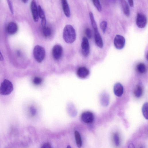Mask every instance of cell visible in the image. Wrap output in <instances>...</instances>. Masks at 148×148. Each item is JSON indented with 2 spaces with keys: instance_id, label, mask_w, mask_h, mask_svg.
I'll return each mask as SVG.
<instances>
[{
  "instance_id": "1",
  "label": "cell",
  "mask_w": 148,
  "mask_h": 148,
  "mask_svg": "<svg viewBox=\"0 0 148 148\" xmlns=\"http://www.w3.org/2000/svg\"><path fill=\"white\" fill-rule=\"evenodd\" d=\"M63 37L65 41L69 44L74 43L76 39V34L75 30L70 25L65 27L63 32Z\"/></svg>"
},
{
  "instance_id": "2",
  "label": "cell",
  "mask_w": 148,
  "mask_h": 148,
  "mask_svg": "<svg viewBox=\"0 0 148 148\" xmlns=\"http://www.w3.org/2000/svg\"><path fill=\"white\" fill-rule=\"evenodd\" d=\"M14 86L10 80H4L0 86V94L3 95L10 94L14 90Z\"/></svg>"
},
{
  "instance_id": "3",
  "label": "cell",
  "mask_w": 148,
  "mask_h": 148,
  "mask_svg": "<svg viewBox=\"0 0 148 148\" xmlns=\"http://www.w3.org/2000/svg\"><path fill=\"white\" fill-rule=\"evenodd\" d=\"M33 53L34 57L38 62H42L45 58V50L41 46L39 45L35 46L33 49Z\"/></svg>"
},
{
  "instance_id": "4",
  "label": "cell",
  "mask_w": 148,
  "mask_h": 148,
  "mask_svg": "<svg viewBox=\"0 0 148 148\" xmlns=\"http://www.w3.org/2000/svg\"><path fill=\"white\" fill-rule=\"evenodd\" d=\"M114 43L115 47L118 50H121L125 46V39L122 36L117 35L115 37Z\"/></svg>"
},
{
  "instance_id": "5",
  "label": "cell",
  "mask_w": 148,
  "mask_h": 148,
  "mask_svg": "<svg viewBox=\"0 0 148 148\" xmlns=\"http://www.w3.org/2000/svg\"><path fill=\"white\" fill-rule=\"evenodd\" d=\"M147 22L146 16L144 14L138 13L136 20V25L139 28H143L146 26Z\"/></svg>"
},
{
  "instance_id": "6",
  "label": "cell",
  "mask_w": 148,
  "mask_h": 148,
  "mask_svg": "<svg viewBox=\"0 0 148 148\" xmlns=\"http://www.w3.org/2000/svg\"><path fill=\"white\" fill-rule=\"evenodd\" d=\"M63 53V48L59 45H56L53 47L52 54L53 58L56 60L60 59Z\"/></svg>"
},
{
  "instance_id": "7",
  "label": "cell",
  "mask_w": 148,
  "mask_h": 148,
  "mask_svg": "<svg viewBox=\"0 0 148 148\" xmlns=\"http://www.w3.org/2000/svg\"><path fill=\"white\" fill-rule=\"evenodd\" d=\"M82 52L84 56H88L90 53V46L88 39L84 37L81 44Z\"/></svg>"
},
{
  "instance_id": "8",
  "label": "cell",
  "mask_w": 148,
  "mask_h": 148,
  "mask_svg": "<svg viewBox=\"0 0 148 148\" xmlns=\"http://www.w3.org/2000/svg\"><path fill=\"white\" fill-rule=\"evenodd\" d=\"M81 118L82 120L86 124L92 123L94 120L93 114L89 112H86L83 113L82 115Z\"/></svg>"
},
{
  "instance_id": "9",
  "label": "cell",
  "mask_w": 148,
  "mask_h": 148,
  "mask_svg": "<svg viewBox=\"0 0 148 148\" xmlns=\"http://www.w3.org/2000/svg\"><path fill=\"white\" fill-rule=\"evenodd\" d=\"M30 8L33 20L35 22H36L39 20V16L38 7L35 1H32Z\"/></svg>"
},
{
  "instance_id": "10",
  "label": "cell",
  "mask_w": 148,
  "mask_h": 148,
  "mask_svg": "<svg viewBox=\"0 0 148 148\" xmlns=\"http://www.w3.org/2000/svg\"><path fill=\"white\" fill-rule=\"evenodd\" d=\"M18 30V26L15 23L11 22L8 24L7 27V31L9 34H14L17 33Z\"/></svg>"
},
{
  "instance_id": "11",
  "label": "cell",
  "mask_w": 148,
  "mask_h": 148,
  "mask_svg": "<svg viewBox=\"0 0 148 148\" xmlns=\"http://www.w3.org/2000/svg\"><path fill=\"white\" fill-rule=\"evenodd\" d=\"M77 73L79 77L84 78L87 77L89 75V71L86 68L84 67H81L78 69Z\"/></svg>"
},
{
  "instance_id": "12",
  "label": "cell",
  "mask_w": 148,
  "mask_h": 148,
  "mask_svg": "<svg viewBox=\"0 0 148 148\" xmlns=\"http://www.w3.org/2000/svg\"><path fill=\"white\" fill-rule=\"evenodd\" d=\"M95 39L97 45L100 48H102L103 43L101 36L98 31L94 32Z\"/></svg>"
},
{
  "instance_id": "13",
  "label": "cell",
  "mask_w": 148,
  "mask_h": 148,
  "mask_svg": "<svg viewBox=\"0 0 148 148\" xmlns=\"http://www.w3.org/2000/svg\"><path fill=\"white\" fill-rule=\"evenodd\" d=\"M114 91L116 95L118 97L121 96L124 92L123 87L120 83L115 84L114 87Z\"/></svg>"
},
{
  "instance_id": "14",
  "label": "cell",
  "mask_w": 148,
  "mask_h": 148,
  "mask_svg": "<svg viewBox=\"0 0 148 148\" xmlns=\"http://www.w3.org/2000/svg\"><path fill=\"white\" fill-rule=\"evenodd\" d=\"M121 4L125 15L127 17L129 16L130 15V9L127 2L125 1H124V0L121 1Z\"/></svg>"
},
{
  "instance_id": "15",
  "label": "cell",
  "mask_w": 148,
  "mask_h": 148,
  "mask_svg": "<svg viewBox=\"0 0 148 148\" xmlns=\"http://www.w3.org/2000/svg\"><path fill=\"white\" fill-rule=\"evenodd\" d=\"M61 3L65 14L67 17H70V10L67 1L66 0H63L61 1Z\"/></svg>"
},
{
  "instance_id": "16",
  "label": "cell",
  "mask_w": 148,
  "mask_h": 148,
  "mask_svg": "<svg viewBox=\"0 0 148 148\" xmlns=\"http://www.w3.org/2000/svg\"><path fill=\"white\" fill-rule=\"evenodd\" d=\"M75 136L77 145L78 148H80L82 146V142L81 136L78 132L75 131Z\"/></svg>"
},
{
  "instance_id": "17",
  "label": "cell",
  "mask_w": 148,
  "mask_h": 148,
  "mask_svg": "<svg viewBox=\"0 0 148 148\" xmlns=\"http://www.w3.org/2000/svg\"><path fill=\"white\" fill-rule=\"evenodd\" d=\"M89 16L91 24L94 32L98 31L97 24L95 20L93 15L92 13L91 12L89 13Z\"/></svg>"
},
{
  "instance_id": "18",
  "label": "cell",
  "mask_w": 148,
  "mask_h": 148,
  "mask_svg": "<svg viewBox=\"0 0 148 148\" xmlns=\"http://www.w3.org/2000/svg\"><path fill=\"white\" fill-rule=\"evenodd\" d=\"M43 33L44 36L46 37H49L52 34V30L51 28L47 26L42 28Z\"/></svg>"
},
{
  "instance_id": "19",
  "label": "cell",
  "mask_w": 148,
  "mask_h": 148,
  "mask_svg": "<svg viewBox=\"0 0 148 148\" xmlns=\"http://www.w3.org/2000/svg\"><path fill=\"white\" fill-rule=\"evenodd\" d=\"M137 71L140 74H143L146 71V68L145 65L143 63L139 64L137 66Z\"/></svg>"
},
{
  "instance_id": "20",
  "label": "cell",
  "mask_w": 148,
  "mask_h": 148,
  "mask_svg": "<svg viewBox=\"0 0 148 148\" xmlns=\"http://www.w3.org/2000/svg\"><path fill=\"white\" fill-rule=\"evenodd\" d=\"M143 93V89L140 86H137L136 87L134 91V93L135 96L137 97H141Z\"/></svg>"
},
{
  "instance_id": "21",
  "label": "cell",
  "mask_w": 148,
  "mask_h": 148,
  "mask_svg": "<svg viewBox=\"0 0 148 148\" xmlns=\"http://www.w3.org/2000/svg\"><path fill=\"white\" fill-rule=\"evenodd\" d=\"M142 113L143 116L145 119H148V103H145L142 107Z\"/></svg>"
},
{
  "instance_id": "22",
  "label": "cell",
  "mask_w": 148,
  "mask_h": 148,
  "mask_svg": "<svg viewBox=\"0 0 148 148\" xmlns=\"http://www.w3.org/2000/svg\"><path fill=\"white\" fill-rule=\"evenodd\" d=\"M92 1L98 11L100 12H101L102 11V6L100 1L98 0H93Z\"/></svg>"
},
{
  "instance_id": "23",
  "label": "cell",
  "mask_w": 148,
  "mask_h": 148,
  "mask_svg": "<svg viewBox=\"0 0 148 148\" xmlns=\"http://www.w3.org/2000/svg\"><path fill=\"white\" fill-rule=\"evenodd\" d=\"M38 11L39 17L41 20L45 18L44 12L40 6L38 7Z\"/></svg>"
},
{
  "instance_id": "24",
  "label": "cell",
  "mask_w": 148,
  "mask_h": 148,
  "mask_svg": "<svg viewBox=\"0 0 148 148\" xmlns=\"http://www.w3.org/2000/svg\"><path fill=\"white\" fill-rule=\"evenodd\" d=\"M114 140L115 145L117 146H118L120 145V140L119 134L116 133L114 135Z\"/></svg>"
},
{
  "instance_id": "25",
  "label": "cell",
  "mask_w": 148,
  "mask_h": 148,
  "mask_svg": "<svg viewBox=\"0 0 148 148\" xmlns=\"http://www.w3.org/2000/svg\"><path fill=\"white\" fill-rule=\"evenodd\" d=\"M100 27L103 32L105 33L107 26V23L106 21L102 22L100 24Z\"/></svg>"
},
{
  "instance_id": "26",
  "label": "cell",
  "mask_w": 148,
  "mask_h": 148,
  "mask_svg": "<svg viewBox=\"0 0 148 148\" xmlns=\"http://www.w3.org/2000/svg\"><path fill=\"white\" fill-rule=\"evenodd\" d=\"M42 81V79L39 77H35L33 80L34 83L36 85H38L41 84Z\"/></svg>"
},
{
  "instance_id": "27",
  "label": "cell",
  "mask_w": 148,
  "mask_h": 148,
  "mask_svg": "<svg viewBox=\"0 0 148 148\" xmlns=\"http://www.w3.org/2000/svg\"><path fill=\"white\" fill-rule=\"evenodd\" d=\"M85 33L88 38L89 39L92 38V34L91 30L89 28H87L85 30Z\"/></svg>"
},
{
  "instance_id": "28",
  "label": "cell",
  "mask_w": 148,
  "mask_h": 148,
  "mask_svg": "<svg viewBox=\"0 0 148 148\" xmlns=\"http://www.w3.org/2000/svg\"><path fill=\"white\" fill-rule=\"evenodd\" d=\"M7 1L11 12L12 14H13L14 12L12 3L10 1Z\"/></svg>"
},
{
  "instance_id": "29",
  "label": "cell",
  "mask_w": 148,
  "mask_h": 148,
  "mask_svg": "<svg viewBox=\"0 0 148 148\" xmlns=\"http://www.w3.org/2000/svg\"><path fill=\"white\" fill-rule=\"evenodd\" d=\"M41 148H52V147L50 143L47 142L43 144Z\"/></svg>"
},
{
  "instance_id": "30",
  "label": "cell",
  "mask_w": 148,
  "mask_h": 148,
  "mask_svg": "<svg viewBox=\"0 0 148 148\" xmlns=\"http://www.w3.org/2000/svg\"><path fill=\"white\" fill-rule=\"evenodd\" d=\"M30 111L31 114L32 116H34L35 115L36 111L33 107H31L30 108Z\"/></svg>"
},
{
  "instance_id": "31",
  "label": "cell",
  "mask_w": 148,
  "mask_h": 148,
  "mask_svg": "<svg viewBox=\"0 0 148 148\" xmlns=\"http://www.w3.org/2000/svg\"><path fill=\"white\" fill-rule=\"evenodd\" d=\"M41 25L42 28L46 26V19L41 20Z\"/></svg>"
},
{
  "instance_id": "32",
  "label": "cell",
  "mask_w": 148,
  "mask_h": 148,
  "mask_svg": "<svg viewBox=\"0 0 148 148\" xmlns=\"http://www.w3.org/2000/svg\"><path fill=\"white\" fill-rule=\"evenodd\" d=\"M128 1L130 6L131 7H133L134 6L133 1H132V0H131V1L129 0Z\"/></svg>"
},
{
  "instance_id": "33",
  "label": "cell",
  "mask_w": 148,
  "mask_h": 148,
  "mask_svg": "<svg viewBox=\"0 0 148 148\" xmlns=\"http://www.w3.org/2000/svg\"><path fill=\"white\" fill-rule=\"evenodd\" d=\"M4 58L3 55L2 54L1 51H0V61H3Z\"/></svg>"
},
{
  "instance_id": "34",
  "label": "cell",
  "mask_w": 148,
  "mask_h": 148,
  "mask_svg": "<svg viewBox=\"0 0 148 148\" xmlns=\"http://www.w3.org/2000/svg\"><path fill=\"white\" fill-rule=\"evenodd\" d=\"M128 148H135V146L133 143H131L128 145Z\"/></svg>"
},
{
  "instance_id": "35",
  "label": "cell",
  "mask_w": 148,
  "mask_h": 148,
  "mask_svg": "<svg viewBox=\"0 0 148 148\" xmlns=\"http://www.w3.org/2000/svg\"><path fill=\"white\" fill-rule=\"evenodd\" d=\"M22 1L24 3H26L28 2V1H27V0H22Z\"/></svg>"
},
{
  "instance_id": "36",
  "label": "cell",
  "mask_w": 148,
  "mask_h": 148,
  "mask_svg": "<svg viewBox=\"0 0 148 148\" xmlns=\"http://www.w3.org/2000/svg\"><path fill=\"white\" fill-rule=\"evenodd\" d=\"M67 148H72L71 147L70 145H68Z\"/></svg>"
},
{
  "instance_id": "37",
  "label": "cell",
  "mask_w": 148,
  "mask_h": 148,
  "mask_svg": "<svg viewBox=\"0 0 148 148\" xmlns=\"http://www.w3.org/2000/svg\"><path fill=\"white\" fill-rule=\"evenodd\" d=\"M140 148H143L142 147H141Z\"/></svg>"
}]
</instances>
